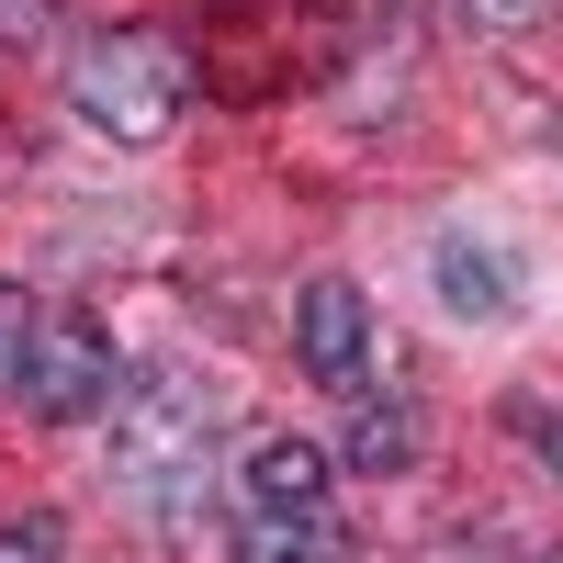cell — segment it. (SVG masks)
I'll return each mask as SVG.
<instances>
[{
    "label": "cell",
    "mask_w": 563,
    "mask_h": 563,
    "mask_svg": "<svg viewBox=\"0 0 563 563\" xmlns=\"http://www.w3.org/2000/svg\"><path fill=\"white\" fill-rule=\"evenodd\" d=\"M225 417H238V395H225L203 361L124 372V384H113V474L135 496H169L180 474H203V451L225 440Z\"/></svg>",
    "instance_id": "obj_1"
},
{
    "label": "cell",
    "mask_w": 563,
    "mask_h": 563,
    "mask_svg": "<svg viewBox=\"0 0 563 563\" xmlns=\"http://www.w3.org/2000/svg\"><path fill=\"white\" fill-rule=\"evenodd\" d=\"M68 102H79L90 135H113V147H158L180 124V102H192V57H180L169 34H147V23H113V34H90L68 57Z\"/></svg>",
    "instance_id": "obj_2"
},
{
    "label": "cell",
    "mask_w": 563,
    "mask_h": 563,
    "mask_svg": "<svg viewBox=\"0 0 563 563\" xmlns=\"http://www.w3.org/2000/svg\"><path fill=\"white\" fill-rule=\"evenodd\" d=\"M12 384H23V417H34V429H79V417L113 406V339H102L90 316H57V327H34V339H23Z\"/></svg>",
    "instance_id": "obj_3"
},
{
    "label": "cell",
    "mask_w": 563,
    "mask_h": 563,
    "mask_svg": "<svg viewBox=\"0 0 563 563\" xmlns=\"http://www.w3.org/2000/svg\"><path fill=\"white\" fill-rule=\"evenodd\" d=\"M294 361H305V384H316V395H339V406L372 395L384 327H372V305H361V282H350V271H316V282H305V305H294Z\"/></svg>",
    "instance_id": "obj_4"
},
{
    "label": "cell",
    "mask_w": 563,
    "mask_h": 563,
    "mask_svg": "<svg viewBox=\"0 0 563 563\" xmlns=\"http://www.w3.org/2000/svg\"><path fill=\"white\" fill-rule=\"evenodd\" d=\"M429 294H440L451 327H507V316L530 305V282H519V260H507L496 238H474V225H440V249H429Z\"/></svg>",
    "instance_id": "obj_5"
},
{
    "label": "cell",
    "mask_w": 563,
    "mask_h": 563,
    "mask_svg": "<svg viewBox=\"0 0 563 563\" xmlns=\"http://www.w3.org/2000/svg\"><path fill=\"white\" fill-rule=\"evenodd\" d=\"M238 496H249V519H316L339 496V451L305 440V429H271L238 451Z\"/></svg>",
    "instance_id": "obj_6"
},
{
    "label": "cell",
    "mask_w": 563,
    "mask_h": 563,
    "mask_svg": "<svg viewBox=\"0 0 563 563\" xmlns=\"http://www.w3.org/2000/svg\"><path fill=\"white\" fill-rule=\"evenodd\" d=\"M417 440H429V417H417L406 395H361V406H350L339 462H350V474H406V462H417Z\"/></svg>",
    "instance_id": "obj_7"
},
{
    "label": "cell",
    "mask_w": 563,
    "mask_h": 563,
    "mask_svg": "<svg viewBox=\"0 0 563 563\" xmlns=\"http://www.w3.org/2000/svg\"><path fill=\"white\" fill-rule=\"evenodd\" d=\"M238 563H350V530L327 519H249V541H238Z\"/></svg>",
    "instance_id": "obj_8"
},
{
    "label": "cell",
    "mask_w": 563,
    "mask_h": 563,
    "mask_svg": "<svg viewBox=\"0 0 563 563\" xmlns=\"http://www.w3.org/2000/svg\"><path fill=\"white\" fill-rule=\"evenodd\" d=\"M57 541H68L57 507H23V519H0V563H57Z\"/></svg>",
    "instance_id": "obj_9"
},
{
    "label": "cell",
    "mask_w": 563,
    "mask_h": 563,
    "mask_svg": "<svg viewBox=\"0 0 563 563\" xmlns=\"http://www.w3.org/2000/svg\"><path fill=\"white\" fill-rule=\"evenodd\" d=\"M462 563H563V552L530 541V530H485V541H462Z\"/></svg>",
    "instance_id": "obj_10"
},
{
    "label": "cell",
    "mask_w": 563,
    "mask_h": 563,
    "mask_svg": "<svg viewBox=\"0 0 563 563\" xmlns=\"http://www.w3.org/2000/svg\"><path fill=\"white\" fill-rule=\"evenodd\" d=\"M519 429H530V451H541V474L563 485V406H519Z\"/></svg>",
    "instance_id": "obj_11"
},
{
    "label": "cell",
    "mask_w": 563,
    "mask_h": 563,
    "mask_svg": "<svg viewBox=\"0 0 563 563\" xmlns=\"http://www.w3.org/2000/svg\"><path fill=\"white\" fill-rule=\"evenodd\" d=\"M23 339H34V305L12 294V282H0V372H12V361H23Z\"/></svg>",
    "instance_id": "obj_12"
},
{
    "label": "cell",
    "mask_w": 563,
    "mask_h": 563,
    "mask_svg": "<svg viewBox=\"0 0 563 563\" xmlns=\"http://www.w3.org/2000/svg\"><path fill=\"white\" fill-rule=\"evenodd\" d=\"M552 0H474V23H496V34H519V23H541Z\"/></svg>",
    "instance_id": "obj_13"
}]
</instances>
